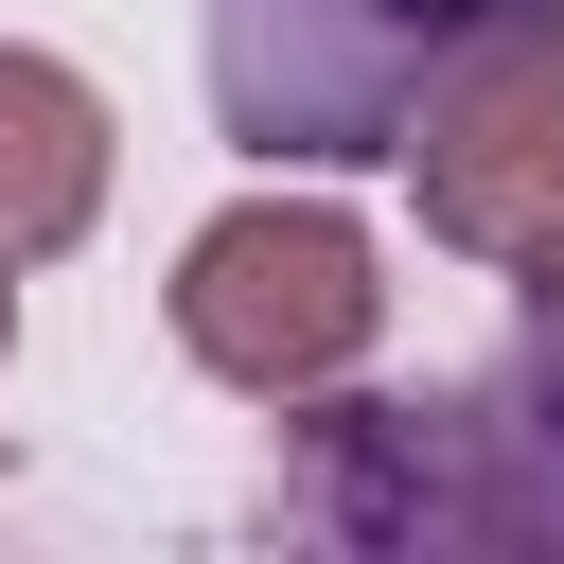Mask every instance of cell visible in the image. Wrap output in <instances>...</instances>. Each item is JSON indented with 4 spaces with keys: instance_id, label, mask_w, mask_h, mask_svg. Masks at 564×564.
I'll return each mask as SVG.
<instances>
[{
    "instance_id": "cell-1",
    "label": "cell",
    "mask_w": 564,
    "mask_h": 564,
    "mask_svg": "<svg viewBox=\"0 0 564 564\" xmlns=\"http://www.w3.org/2000/svg\"><path fill=\"white\" fill-rule=\"evenodd\" d=\"M511 35H564V0H194L212 123L247 159H300V176L405 159V123Z\"/></svg>"
},
{
    "instance_id": "cell-2",
    "label": "cell",
    "mask_w": 564,
    "mask_h": 564,
    "mask_svg": "<svg viewBox=\"0 0 564 564\" xmlns=\"http://www.w3.org/2000/svg\"><path fill=\"white\" fill-rule=\"evenodd\" d=\"M300 529L352 546H564V352L494 370V388H423V405H335L300 388Z\"/></svg>"
},
{
    "instance_id": "cell-3",
    "label": "cell",
    "mask_w": 564,
    "mask_h": 564,
    "mask_svg": "<svg viewBox=\"0 0 564 564\" xmlns=\"http://www.w3.org/2000/svg\"><path fill=\"white\" fill-rule=\"evenodd\" d=\"M159 317H176V352H194L212 388L300 405V388H335V370L388 335V264H370V229H352L335 194H247V212H212V229L176 247Z\"/></svg>"
},
{
    "instance_id": "cell-4",
    "label": "cell",
    "mask_w": 564,
    "mask_h": 564,
    "mask_svg": "<svg viewBox=\"0 0 564 564\" xmlns=\"http://www.w3.org/2000/svg\"><path fill=\"white\" fill-rule=\"evenodd\" d=\"M405 176H423V229H441V247L529 264V247L564 229V35L476 53V70L405 123Z\"/></svg>"
},
{
    "instance_id": "cell-5",
    "label": "cell",
    "mask_w": 564,
    "mask_h": 564,
    "mask_svg": "<svg viewBox=\"0 0 564 564\" xmlns=\"http://www.w3.org/2000/svg\"><path fill=\"white\" fill-rule=\"evenodd\" d=\"M106 88L35 35H0V264H53L88 212H106Z\"/></svg>"
},
{
    "instance_id": "cell-6",
    "label": "cell",
    "mask_w": 564,
    "mask_h": 564,
    "mask_svg": "<svg viewBox=\"0 0 564 564\" xmlns=\"http://www.w3.org/2000/svg\"><path fill=\"white\" fill-rule=\"evenodd\" d=\"M529 352H564V229L529 247Z\"/></svg>"
},
{
    "instance_id": "cell-7",
    "label": "cell",
    "mask_w": 564,
    "mask_h": 564,
    "mask_svg": "<svg viewBox=\"0 0 564 564\" xmlns=\"http://www.w3.org/2000/svg\"><path fill=\"white\" fill-rule=\"evenodd\" d=\"M0 352H18V264H0Z\"/></svg>"
}]
</instances>
